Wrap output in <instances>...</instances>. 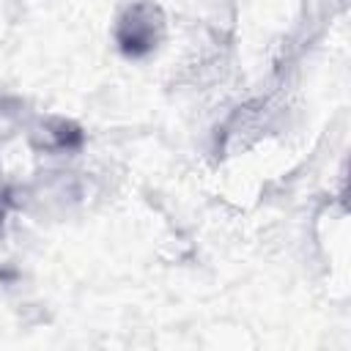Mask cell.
<instances>
[{
  "label": "cell",
  "instance_id": "cell-1",
  "mask_svg": "<svg viewBox=\"0 0 351 351\" xmlns=\"http://www.w3.org/2000/svg\"><path fill=\"white\" fill-rule=\"evenodd\" d=\"M165 30V11L154 0H134L121 11L115 22V44L123 58L140 60L162 44Z\"/></svg>",
  "mask_w": 351,
  "mask_h": 351
},
{
  "label": "cell",
  "instance_id": "cell-2",
  "mask_svg": "<svg viewBox=\"0 0 351 351\" xmlns=\"http://www.w3.org/2000/svg\"><path fill=\"white\" fill-rule=\"evenodd\" d=\"M0 219H3V203H0Z\"/></svg>",
  "mask_w": 351,
  "mask_h": 351
}]
</instances>
